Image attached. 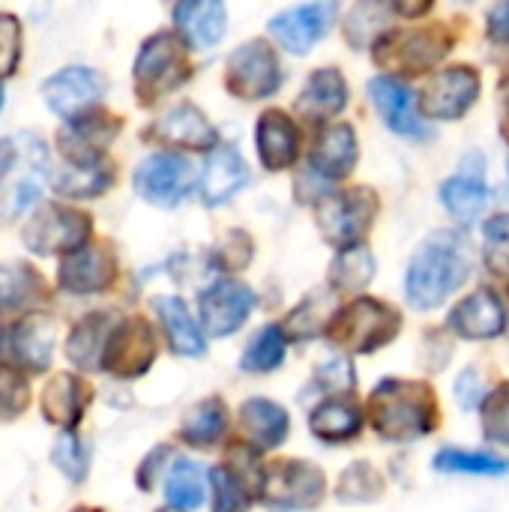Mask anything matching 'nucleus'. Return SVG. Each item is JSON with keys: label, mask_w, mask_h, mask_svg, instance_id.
I'll use <instances>...</instances> for the list:
<instances>
[{"label": "nucleus", "mask_w": 509, "mask_h": 512, "mask_svg": "<svg viewBox=\"0 0 509 512\" xmlns=\"http://www.w3.org/2000/svg\"><path fill=\"white\" fill-rule=\"evenodd\" d=\"M468 276H471V255L462 237L453 231H438L414 252L405 276V291L411 306L435 309L459 285H465Z\"/></svg>", "instance_id": "1"}, {"label": "nucleus", "mask_w": 509, "mask_h": 512, "mask_svg": "<svg viewBox=\"0 0 509 512\" xmlns=\"http://www.w3.org/2000/svg\"><path fill=\"white\" fill-rule=\"evenodd\" d=\"M372 426L387 441L426 438L438 420V399L423 381H381L369 396Z\"/></svg>", "instance_id": "2"}, {"label": "nucleus", "mask_w": 509, "mask_h": 512, "mask_svg": "<svg viewBox=\"0 0 509 512\" xmlns=\"http://www.w3.org/2000/svg\"><path fill=\"white\" fill-rule=\"evenodd\" d=\"M189 75H192L189 45L180 39V33L159 30L141 42V51L132 66V81L144 105H153L156 99L168 96L171 90L186 84Z\"/></svg>", "instance_id": "3"}, {"label": "nucleus", "mask_w": 509, "mask_h": 512, "mask_svg": "<svg viewBox=\"0 0 509 512\" xmlns=\"http://www.w3.org/2000/svg\"><path fill=\"white\" fill-rule=\"evenodd\" d=\"M399 330H402V315L393 306L375 297H360L345 309H339V315L327 327V336L345 351L372 354L390 345L399 336Z\"/></svg>", "instance_id": "4"}, {"label": "nucleus", "mask_w": 509, "mask_h": 512, "mask_svg": "<svg viewBox=\"0 0 509 512\" xmlns=\"http://www.w3.org/2000/svg\"><path fill=\"white\" fill-rule=\"evenodd\" d=\"M450 45L453 36L444 27H399V30H387L375 42L372 54L375 63L387 72L423 75L450 54Z\"/></svg>", "instance_id": "5"}, {"label": "nucleus", "mask_w": 509, "mask_h": 512, "mask_svg": "<svg viewBox=\"0 0 509 512\" xmlns=\"http://www.w3.org/2000/svg\"><path fill=\"white\" fill-rule=\"evenodd\" d=\"M375 213H378V198L372 189L330 192V195L318 198V204H315L318 231L339 252L363 246V237L369 234Z\"/></svg>", "instance_id": "6"}, {"label": "nucleus", "mask_w": 509, "mask_h": 512, "mask_svg": "<svg viewBox=\"0 0 509 512\" xmlns=\"http://www.w3.org/2000/svg\"><path fill=\"white\" fill-rule=\"evenodd\" d=\"M327 480L324 471L303 459H282L261 471L258 498L264 507L279 512L312 510L324 501Z\"/></svg>", "instance_id": "7"}, {"label": "nucleus", "mask_w": 509, "mask_h": 512, "mask_svg": "<svg viewBox=\"0 0 509 512\" xmlns=\"http://www.w3.org/2000/svg\"><path fill=\"white\" fill-rule=\"evenodd\" d=\"M93 222L87 213L63 204H39L33 216L21 228V240L27 252L48 258V255H72L90 243Z\"/></svg>", "instance_id": "8"}, {"label": "nucleus", "mask_w": 509, "mask_h": 512, "mask_svg": "<svg viewBox=\"0 0 509 512\" xmlns=\"http://www.w3.org/2000/svg\"><path fill=\"white\" fill-rule=\"evenodd\" d=\"M105 90L108 78L90 66H63L42 81V99L57 117H63V123L96 111Z\"/></svg>", "instance_id": "9"}, {"label": "nucleus", "mask_w": 509, "mask_h": 512, "mask_svg": "<svg viewBox=\"0 0 509 512\" xmlns=\"http://www.w3.org/2000/svg\"><path fill=\"white\" fill-rule=\"evenodd\" d=\"M225 84L237 99H267L282 84V66L276 60V51L252 39L231 51L225 66Z\"/></svg>", "instance_id": "10"}, {"label": "nucleus", "mask_w": 509, "mask_h": 512, "mask_svg": "<svg viewBox=\"0 0 509 512\" xmlns=\"http://www.w3.org/2000/svg\"><path fill=\"white\" fill-rule=\"evenodd\" d=\"M192 177H195V171L186 156L153 153L135 168L132 186L144 201H150L156 207H177L189 195Z\"/></svg>", "instance_id": "11"}, {"label": "nucleus", "mask_w": 509, "mask_h": 512, "mask_svg": "<svg viewBox=\"0 0 509 512\" xmlns=\"http://www.w3.org/2000/svg\"><path fill=\"white\" fill-rule=\"evenodd\" d=\"M156 360V333L147 324V318L132 315L120 318L114 327L105 354H102V369L111 372L114 378H141Z\"/></svg>", "instance_id": "12"}, {"label": "nucleus", "mask_w": 509, "mask_h": 512, "mask_svg": "<svg viewBox=\"0 0 509 512\" xmlns=\"http://www.w3.org/2000/svg\"><path fill=\"white\" fill-rule=\"evenodd\" d=\"M480 96V75L474 66H450L438 72L423 96H420V111L423 117L432 120H459Z\"/></svg>", "instance_id": "13"}, {"label": "nucleus", "mask_w": 509, "mask_h": 512, "mask_svg": "<svg viewBox=\"0 0 509 512\" xmlns=\"http://www.w3.org/2000/svg\"><path fill=\"white\" fill-rule=\"evenodd\" d=\"M114 276H117V261H114L111 246L105 243H87L84 249L60 258V267H57L60 291L75 294V297L108 291Z\"/></svg>", "instance_id": "14"}, {"label": "nucleus", "mask_w": 509, "mask_h": 512, "mask_svg": "<svg viewBox=\"0 0 509 512\" xmlns=\"http://www.w3.org/2000/svg\"><path fill=\"white\" fill-rule=\"evenodd\" d=\"M198 309H201L204 330L216 339H225L246 324V318L255 309V294H252V288H246L234 279H219L201 294Z\"/></svg>", "instance_id": "15"}, {"label": "nucleus", "mask_w": 509, "mask_h": 512, "mask_svg": "<svg viewBox=\"0 0 509 512\" xmlns=\"http://www.w3.org/2000/svg\"><path fill=\"white\" fill-rule=\"evenodd\" d=\"M117 132H120V120L114 114L90 111L78 120L63 123L57 135V147H60L63 162L87 165V162L105 159V147L117 138Z\"/></svg>", "instance_id": "16"}, {"label": "nucleus", "mask_w": 509, "mask_h": 512, "mask_svg": "<svg viewBox=\"0 0 509 512\" xmlns=\"http://www.w3.org/2000/svg\"><path fill=\"white\" fill-rule=\"evenodd\" d=\"M339 15L336 3H306V6H291L279 15L270 18L267 30L273 33V39L288 48L291 54H306L333 24V18Z\"/></svg>", "instance_id": "17"}, {"label": "nucleus", "mask_w": 509, "mask_h": 512, "mask_svg": "<svg viewBox=\"0 0 509 512\" xmlns=\"http://www.w3.org/2000/svg\"><path fill=\"white\" fill-rule=\"evenodd\" d=\"M369 96L372 105L378 108V114L384 117V123L405 135V138H429L432 129L423 120L420 102L414 99V93L393 75H378L369 81Z\"/></svg>", "instance_id": "18"}, {"label": "nucleus", "mask_w": 509, "mask_h": 512, "mask_svg": "<svg viewBox=\"0 0 509 512\" xmlns=\"http://www.w3.org/2000/svg\"><path fill=\"white\" fill-rule=\"evenodd\" d=\"M147 135L159 144H171V147H186V150H216L219 147V132L216 126L204 117L201 108H195L192 102H180L171 111H165L150 129Z\"/></svg>", "instance_id": "19"}, {"label": "nucleus", "mask_w": 509, "mask_h": 512, "mask_svg": "<svg viewBox=\"0 0 509 512\" xmlns=\"http://www.w3.org/2000/svg\"><path fill=\"white\" fill-rule=\"evenodd\" d=\"M357 135L351 123H327L318 129L315 144L309 150V171L315 177H321L324 183L330 180H342L354 171L357 165Z\"/></svg>", "instance_id": "20"}, {"label": "nucleus", "mask_w": 509, "mask_h": 512, "mask_svg": "<svg viewBox=\"0 0 509 512\" xmlns=\"http://www.w3.org/2000/svg\"><path fill=\"white\" fill-rule=\"evenodd\" d=\"M441 201L465 225H471L483 213V207L489 204V189H486V159L480 153H468L462 159L459 174L441 186Z\"/></svg>", "instance_id": "21"}, {"label": "nucleus", "mask_w": 509, "mask_h": 512, "mask_svg": "<svg viewBox=\"0 0 509 512\" xmlns=\"http://www.w3.org/2000/svg\"><path fill=\"white\" fill-rule=\"evenodd\" d=\"M15 144H18V150H24L27 168H24V174H21L18 180H12V183L6 186V192L0 195V216H3V219H12V216L24 213L27 207H33V204L39 201L42 180L51 177V171H48V150H45V144H42L36 135L24 132Z\"/></svg>", "instance_id": "22"}, {"label": "nucleus", "mask_w": 509, "mask_h": 512, "mask_svg": "<svg viewBox=\"0 0 509 512\" xmlns=\"http://www.w3.org/2000/svg\"><path fill=\"white\" fill-rule=\"evenodd\" d=\"M450 330L462 339H498L507 330V312L504 303L495 291L480 288L471 297H465L453 312H450Z\"/></svg>", "instance_id": "23"}, {"label": "nucleus", "mask_w": 509, "mask_h": 512, "mask_svg": "<svg viewBox=\"0 0 509 512\" xmlns=\"http://www.w3.org/2000/svg\"><path fill=\"white\" fill-rule=\"evenodd\" d=\"M246 183H249V168L231 144H219L216 150L207 153L201 180H198V192H201L204 204L219 207V204L231 201Z\"/></svg>", "instance_id": "24"}, {"label": "nucleus", "mask_w": 509, "mask_h": 512, "mask_svg": "<svg viewBox=\"0 0 509 512\" xmlns=\"http://www.w3.org/2000/svg\"><path fill=\"white\" fill-rule=\"evenodd\" d=\"M6 345L12 354V366L27 369V372H45L51 366V351H54L51 318H45L39 312L24 315L21 321L12 324Z\"/></svg>", "instance_id": "25"}, {"label": "nucleus", "mask_w": 509, "mask_h": 512, "mask_svg": "<svg viewBox=\"0 0 509 512\" xmlns=\"http://www.w3.org/2000/svg\"><path fill=\"white\" fill-rule=\"evenodd\" d=\"M87 405H90V387L78 375H72V372L54 375L42 387V396H39L42 417L51 426L63 429V432H75V426L81 423Z\"/></svg>", "instance_id": "26"}, {"label": "nucleus", "mask_w": 509, "mask_h": 512, "mask_svg": "<svg viewBox=\"0 0 509 512\" xmlns=\"http://www.w3.org/2000/svg\"><path fill=\"white\" fill-rule=\"evenodd\" d=\"M255 138H258V156L267 171H285L294 165L300 153V132L285 111L279 108L264 111L258 120Z\"/></svg>", "instance_id": "27"}, {"label": "nucleus", "mask_w": 509, "mask_h": 512, "mask_svg": "<svg viewBox=\"0 0 509 512\" xmlns=\"http://www.w3.org/2000/svg\"><path fill=\"white\" fill-rule=\"evenodd\" d=\"M120 324V318L114 312H90L87 318H81L69 339H66V357L72 360V366L78 369H99L102 366V354H105V345L114 333V327Z\"/></svg>", "instance_id": "28"}, {"label": "nucleus", "mask_w": 509, "mask_h": 512, "mask_svg": "<svg viewBox=\"0 0 509 512\" xmlns=\"http://www.w3.org/2000/svg\"><path fill=\"white\" fill-rule=\"evenodd\" d=\"M45 303V279L27 261H0V315L36 312Z\"/></svg>", "instance_id": "29"}, {"label": "nucleus", "mask_w": 509, "mask_h": 512, "mask_svg": "<svg viewBox=\"0 0 509 512\" xmlns=\"http://www.w3.org/2000/svg\"><path fill=\"white\" fill-rule=\"evenodd\" d=\"M240 432L258 450L279 447L291 432V417L270 399H249L240 405Z\"/></svg>", "instance_id": "30"}, {"label": "nucleus", "mask_w": 509, "mask_h": 512, "mask_svg": "<svg viewBox=\"0 0 509 512\" xmlns=\"http://www.w3.org/2000/svg\"><path fill=\"white\" fill-rule=\"evenodd\" d=\"M225 3H201V0H189V3H177L174 6V24L177 33L186 45L192 48H210L225 36Z\"/></svg>", "instance_id": "31"}, {"label": "nucleus", "mask_w": 509, "mask_h": 512, "mask_svg": "<svg viewBox=\"0 0 509 512\" xmlns=\"http://www.w3.org/2000/svg\"><path fill=\"white\" fill-rule=\"evenodd\" d=\"M150 309L156 312V318H159V324H162L174 354H180V357H201L207 351V342H204L192 312L186 309V303L180 297H153Z\"/></svg>", "instance_id": "32"}, {"label": "nucleus", "mask_w": 509, "mask_h": 512, "mask_svg": "<svg viewBox=\"0 0 509 512\" xmlns=\"http://www.w3.org/2000/svg\"><path fill=\"white\" fill-rule=\"evenodd\" d=\"M348 105V84L339 69H318L309 75L297 111L309 120H333Z\"/></svg>", "instance_id": "33"}, {"label": "nucleus", "mask_w": 509, "mask_h": 512, "mask_svg": "<svg viewBox=\"0 0 509 512\" xmlns=\"http://www.w3.org/2000/svg\"><path fill=\"white\" fill-rule=\"evenodd\" d=\"M309 426H312V435L327 444L351 441L363 429V408L354 399L336 393L309 414Z\"/></svg>", "instance_id": "34"}, {"label": "nucleus", "mask_w": 509, "mask_h": 512, "mask_svg": "<svg viewBox=\"0 0 509 512\" xmlns=\"http://www.w3.org/2000/svg\"><path fill=\"white\" fill-rule=\"evenodd\" d=\"M48 183L63 198H96V195H102L114 183V168H111L108 159L87 162V165L63 162L60 168L51 171Z\"/></svg>", "instance_id": "35"}, {"label": "nucleus", "mask_w": 509, "mask_h": 512, "mask_svg": "<svg viewBox=\"0 0 509 512\" xmlns=\"http://www.w3.org/2000/svg\"><path fill=\"white\" fill-rule=\"evenodd\" d=\"M261 480L252 468L237 465V456L231 453L228 465H216L210 471L213 483V512H246L252 501V489Z\"/></svg>", "instance_id": "36"}, {"label": "nucleus", "mask_w": 509, "mask_h": 512, "mask_svg": "<svg viewBox=\"0 0 509 512\" xmlns=\"http://www.w3.org/2000/svg\"><path fill=\"white\" fill-rule=\"evenodd\" d=\"M228 429V414H225V402L219 396L201 399L198 405H192V411L183 417V441L192 447H213Z\"/></svg>", "instance_id": "37"}, {"label": "nucleus", "mask_w": 509, "mask_h": 512, "mask_svg": "<svg viewBox=\"0 0 509 512\" xmlns=\"http://www.w3.org/2000/svg\"><path fill=\"white\" fill-rule=\"evenodd\" d=\"M339 315V306H336V291L333 288H324V291H315L309 294L288 318V336L294 339H315L321 330H327L333 324V318Z\"/></svg>", "instance_id": "38"}, {"label": "nucleus", "mask_w": 509, "mask_h": 512, "mask_svg": "<svg viewBox=\"0 0 509 512\" xmlns=\"http://www.w3.org/2000/svg\"><path fill=\"white\" fill-rule=\"evenodd\" d=\"M204 489H207L204 468L189 459H177L165 477V498L171 510H198L204 504Z\"/></svg>", "instance_id": "39"}, {"label": "nucleus", "mask_w": 509, "mask_h": 512, "mask_svg": "<svg viewBox=\"0 0 509 512\" xmlns=\"http://www.w3.org/2000/svg\"><path fill=\"white\" fill-rule=\"evenodd\" d=\"M285 351H288L285 330L279 324H267L252 336V342H249V348H246V354L240 360V369H246V372H273V369L282 366Z\"/></svg>", "instance_id": "40"}, {"label": "nucleus", "mask_w": 509, "mask_h": 512, "mask_svg": "<svg viewBox=\"0 0 509 512\" xmlns=\"http://www.w3.org/2000/svg\"><path fill=\"white\" fill-rule=\"evenodd\" d=\"M375 276V258L366 246H354L336 255L330 267V285L333 291H360Z\"/></svg>", "instance_id": "41"}, {"label": "nucleus", "mask_w": 509, "mask_h": 512, "mask_svg": "<svg viewBox=\"0 0 509 512\" xmlns=\"http://www.w3.org/2000/svg\"><path fill=\"white\" fill-rule=\"evenodd\" d=\"M384 495V477L369 462H354L345 468L336 486V498L342 504H372Z\"/></svg>", "instance_id": "42"}, {"label": "nucleus", "mask_w": 509, "mask_h": 512, "mask_svg": "<svg viewBox=\"0 0 509 512\" xmlns=\"http://www.w3.org/2000/svg\"><path fill=\"white\" fill-rule=\"evenodd\" d=\"M435 471L444 474H474V477H501L509 471V462L489 456V453H474V450H441L432 462Z\"/></svg>", "instance_id": "43"}, {"label": "nucleus", "mask_w": 509, "mask_h": 512, "mask_svg": "<svg viewBox=\"0 0 509 512\" xmlns=\"http://www.w3.org/2000/svg\"><path fill=\"white\" fill-rule=\"evenodd\" d=\"M390 9L387 3H357L348 18H345V39L354 45V48H363L369 45L372 39L378 42L387 30V18H390Z\"/></svg>", "instance_id": "44"}, {"label": "nucleus", "mask_w": 509, "mask_h": 512, "mask_svg": "<svg viewBox=\"0 0 509 512\" xmlns=\"http://www.w3.org/2000/svg\"><path fill=\"white\" fill-rule=\"evenodd\" d=\"M51 462L75 486L84 483L87 474H90V453H87L84 441L75 432H60V438L51 447Z\"/></svg>", "instance_id": "45"}, {"label": "nucleus", "mask_w": 509, "mask_h": 512, "mask_svg": "<svg viewBox=\"0 0 509 512\" xmlns=\"http://www.w3.org/2000/svg\"><path fill=\"white\" fill-rule=\"evenodd\" d=\"M30 405V384L12 363H0V423L21 417Z\"/></svg>", "instance_id": "46"}, {"label": "nucleus", "mask_w": 509, "mask_h": 512, "mask_svg": "<svg viewBox=\"0 0 509 512\" xmlns=\"http://www.w3.org/2000/svg\"><path fill=\"white\" fill-rule=\"evenodd\" d=\"M483 432L492 444L509 447V381L483 399Z\"/></svg>", "instance_id": "47"}, {"label": "nucleus", "mask_w": 509, "mask_h": 512, "mask_svg": "<svg viewBox=\"0 0 509 512\" xmlns=\"http://www.w3.org/2000/svg\"><path fill=\"white\" fill-rule=\"evenodd\" d=\"M21 60V21L12 12H0V78H9Z\"/></svg>", "instance_id": "48"}, {"label": "nucleus", "mask_w": 509, "mask_h": 512, "mask_svg": "<svg viewBox=\"0 0 509 512\" xmlns=\"http://www.w3.org/2000/svg\"><path fill=\"white\" fill-rule=\"evenodd\" d=\"M486 261L492 270H509V216H492L486 225Z\"/></svg>", "instance_id": "49"}, {"label": "nucleus", "mask_w": 509, "mask_h": 512, "mask_svg": "<svg viewBox=\"0 0 509 512\" xmlns=\"http://www.w3.org/2000/svg\"><path fill=\"white\" fill-rule=\"evenodd\" d=\"M480 393H483V387H480V375H477L474 369H465V372H462V378L456 381V399L462 402V408H465V411H471V408L480 402Z\"/></svg>", "instance_id": "50"}, {"label": "nucleus", "mask_w": 509, "mask_h": 512, "mask_svg": "<svg viewBox=\"0 0 509 512\" xmlns=\"http://www.w3.org/2000/svg\"><path fill=\"white\" fill-rule=\"evenodd\" d=\"M252 255V246H249V237L246 234H234V240L225 246V252L219 255V264L222 267H246Z\"/></svg>", "instance_id": "51"}, {"label": "nucleus", "mask_w": 509, "mask_h": 512, "mask_svg": "<svg viewBox=\"0 0 509 512\" xmlns=\"http://www.w3.org/2000/svg\"><path fill=\"white\" fill-rule=\"evenodd\" d=\"M168 453H171V447H156L147 459H144V465L138 468V486L144 489V492H150L153 489V480H156V471L165 465V459H168Z\"/></svg>", "instance_id": "52"}, {"label": "nucleus", "mask_w": 509, "mask_h": 512, "mask_svg": "<svg viewBox=\"0 0 509 512\" xmlns=\"http://www.w3.org/2000/svg\"><path fill=\"white\" fill-rule=\"evenodd\" d=\"M489 36L495 42H509V3H498L489 12Z\"/></svg>", "instance_id": "53"}, {"label": "nucleus", "mask_w": 509, "mask_h": 512, "mask_svg": "<svg viewBox=\"0 0 509 512\" xmlns=\"http://www.w3.org/2000/svg\"><path fill=\"white\" fill-rule=\"evenodd\" d=\"M15 162H18V144L12 138H0V183L9 177Z\"/></svg>", "instance_id": "54"}, {"label": "nucleus", "mask_w": 509, "mask_h": 512, "mask_svg": "<svg viewBox=\"0 0 509 512\" xmlns=\"http://www.w3.org/2000/svg\"><path fill=\"white\" fill-rule=\"evenodd\" d=\"M498 108H501V135H504V141L509 144V78L501 81V87H498Z\"/></svg>", "instance_id": "55"}, {"label": "nucleus", "mask_w": 509, "mask_h": 512, "mask_svg": "<svg viewBox=\"0 0 509 512\" xmlns=\"http://www.w3.org/2000/svg\"><path fill=\"white\" fill-rule=\"evenodd\" d=\"M393 9H396V12H402V15H411V18H414V15H426V12L432 9V3H420V6H411V3H396Z\"/></svg>", "instance_id": "56"}, {"label": "nucleus", "mask_w": 509, "mask_h": 512, "mask_svg": "<svg viewBox=\"0 0 509 512\" xmlns=\"http://www.w3.org/2000/svg\"><path fill=\"white\" fill-rule=\"evenodd\" d=\"M72 512H102V510H96V507H75Z\"/></svg>", "instance_id": "57"}, {"label": "nucleus", "mask_w": 509, "mask_h": 512, "mask_svg": "<svg viewBox=\"0 0 509 512\" xmlns=\"http://www.w3.org/2000/svg\"><path fill=\"white\" fill-rule=\"evenodd\" d=\"M0 108H3V84H0Z\"/></svg>", "instance_id": "58"}, {"label": "nucleus", "mask_w": 509, "mask_h": 512, "mask_svg": "<svg viewBox=\"0 0 509 512\" xmlns=\"http://www.w3.org/2000/svg\"><path fill=\"white\" fill-rule=\"evenodd\" d=\"M156 512H180V510H171V507H165V510H156Z\"/></svg>", "instance_id": "59"}]
</instances>
